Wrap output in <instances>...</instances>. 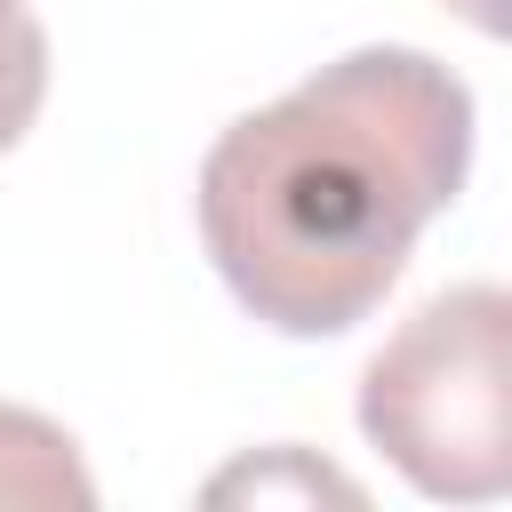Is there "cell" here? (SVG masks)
<instances>
[{"label":"cell","mask_w":512,"mask_h":512,"mask_svg":"<svg viewBox=\"0 0 512 512\" xmlns=\"http://www.w3.org/2000/svg\"><path fill=\"white\" fill-rule=\"evenodd\" d=\"M472 168V88L424 48H352L200 160V240L248 320L344 336Z\"/></svg>","instance_id":"6da1fadb"},{"label":"cell","mask_w":512,"mask_h":512,"mask_svg":"<svg viewBox=\"0 0 512 512\" xmlns=\"http://www.w3.org/2000/svg\"><path fill=\"white\" fill-rule=\"evenodd\" d=\"M504 352H512V296L496 280L440 288L384 336V352L360 376V432L408 472V488L440 504L504 496L512 480Z\"/></svg>","instance_id":"7a4b0ae2"},{"label":"cell","mask_w":512,"mask_h":512,"mask_svg":"<svg viewBox=\"0 0 512 512\" xmlns=\"http://www.w3.org/2000/svg\"><path fill=\"white\" fill-rule=\"evenodd\" d=\"M96 480L64 424L32 408H0V512H88Z\"/></svg>","instance_id":"3957f363"},{"label":"cell","mask_w":512,"mask_h":512,"mask_svg":"<svg viewBox=\"0 0 512 512\" xmlns=\"http://www.w3.org/2000/svg\"><path fill=\"white\" fill-rule=\"evenodd\" d=\"M240 496H256V504H280V496H296V504H320V496L360 504V480H344L336 464H320L304 448H264V456H248V464L208 480V504H240Z\"/></svg>","instance_id":"277c9868"},{"label":"cell","mask_w":512,"mask_h":512,"mask_svg":"<svg viewBox=\"0 0 512 512\" xmlns=\"http://www.w3.org/2000/svg\"><path fill=\"white\" fill-rule=\"evenodd\" d=\"M40 96H48V32L24 0H0V152L24 144Z\"/></svg>","instance_id":"5b68a950"},{"label":"cell","mask_w":512,"mask_h":512,"mask_svg":"<svg viewBox=\"0 0 512 512\" xmlns=\"http://www.w3.org/2000/svg\"><path fill=\"white\" fill-rule=\"evenodd\" d=\"M464 24H480V32H504V0H448Z\"/></svg>","instance_id":"8992f818"}]
</instances>
